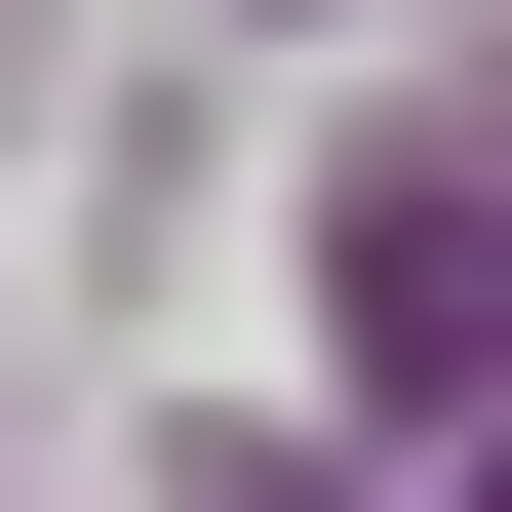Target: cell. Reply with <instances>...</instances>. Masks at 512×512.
Returning a JSON list of instances; mask_svg holds the SVG:
<instances>
[{
    "label": "cell",
    "instance_id": "6da1fadb",
    "mask_svg": "<svg viewBox=\"0 0 512 512\" xmlns=\"http://www.w3.org/2000/svg\"><path fill=\"white\" fill-rule=\"evenodd\" d=\"M355 394H473V158H355Z\"/></svg>",
    "mask_w": 512,
    "mask_h": 512
},
{
    "label": "cell",
    "instance_id": "7a4b0ae2",
    "mask_svg": "<svg viewBox=\"0 0 512 512\" xmlns=\"http://www.w3.org/2000/svg\"><path fill=\"white\" fill-rule=\"evenodd\" d=\"M158 473H197V512H394V473H316V434H158Z\"/></svg>",
    "mask_w": 512,
    "mask_h": 512
}]
</instances>
